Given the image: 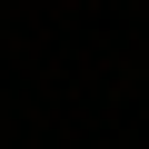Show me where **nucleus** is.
<instances>
[]
</instances>
